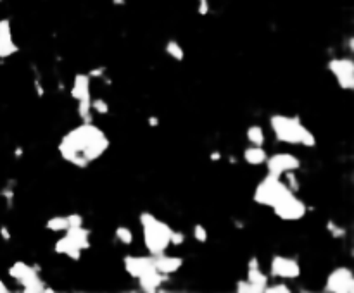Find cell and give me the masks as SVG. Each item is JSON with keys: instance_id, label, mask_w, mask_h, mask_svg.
Masks as SVG:
<instances>
[{"instance_id": "34", "label": "cell", "mask_w": 354, "mask_h": 293, "mask_svg": "<svg viewBox=\"0 0 354 293\" xmlns=\"http://www.w3.org/2000/svg\"><path fill=\"white\" fill-rule=\"evenodd\" d=\"M150 126H155V124H158V119H155V117H150Z\"/></svg>"}, {"instance_id": "14", "label": "cell", "mask_w": 354, "mask_h": 293, "mask_svg": "<svg viewBox=\"0 0 354 293\" xmlns=\"http://www.w3.org/2000/svg\"><path fill=\"white\" fill-rule=\"evenodd\" d=\"M64 233L78 248L87 250L90 247V231L87 228H83V226H69Z\"/></svg>"}, {"instance_id": "12", "label": "cell", "mask_w": 354, "mask_h": 293, "mask_svg": "<svg viewBox=\"0 0 354 293\" xmlns=\"http://www.w3.org/2000/svg\"><path fill=\"white\" fill-rule=\"evenodd\" d=\"M154 264L155 269L159 273L164 274V276H169V274L176 273L178 269L183 266V259L182 257H174V255H166V254H159L154 257Z\"/></svg>"}, {"instance_id": "3", "label": "cell", "mask_w": 354, "mask_h": 293, "mask_svg": "<svg viewBox=\"0 0 354 293\" xmlns=\"http://www.w3.org/2000/svg\"><path fill=\"white\" fill-rule=\"evenodd\" d=\"M140 224L144 229V242L150 255H159L166 252L169 247V236H171V228L159 221L158 217L150 212H142L140 214Z\"/></svg>"}, {"instance_id": "26", "label": "cell", "mask_w": 354, "mask_h": 293, "mask_svg": "<svg viewBox=\"0 0 354 293\" xmlns=\"http://www.w3.org/2000/svg\"><path fill=\"white\" fill-rule=\"evenodd\" d=\"M193 238L199 243H206L207 242V229L202 224H195L193 226Z\"/></svg>"}, {"instance_id": "36", "label": "cell", "mask_w": 354, "mask_h": 293, "mask_svg": "<svg viewBox=\"0 0 354 293\" xmlns=\"http://www.w3.org/2000/svg\"><path fill=\"white\" fill-rule=\"evenodd\" d=\"M2 233H4V238H9V235H7V229H6V228H2Z\"/></svg>"}, {"instance_id": "13", "label": "cell", "mask_w": 354, "mask_h": 293, "mask_svg": "<svg viewBox=\"0 0 354 293\" xmlns=\"http://www.w3.org/2000/svg\"><path fill=\"white\" fill-rule=\"evenodd\" d=\"M71 95L74 100H87L90 97V76L88 74H76L73 81V88H71Z\"/></svg>"}, {"instance_id": "33", "label": "cell", "mask_w": 354, "mask_h": 293, "mask_svg": "<svg viewBox=\"0 0 354 293\" xmlns=\"http://www.w3.org/2000/svg\"><path fill=\"white\" fill-rule=\"evenodd\" d=\"M7 291H9V288L6 286V283L0 280V293H7Z\"/></svg>"}, {"instance_id": "35", "label": "cell", "mask_w": 354, "mask_h": 293, "mask_svg": "<svg viewBox=\"0 0 354 293\" xmlns=\"http://www.w3.org/2000/svg\"><path fill=\"white\" fill-rule=\"evenodd\" d=\"M211 159H212V160H218V159H220V154H212Z\"/></svg>"}, {"instance_id": "7", "label": "cell", "mask_w": 354, "mask_h": 293, "mask_svg": "<svg viewBox=\"0 0 354 293\" xmlns=\"http://www.w3.org/2000/svg\"><path fill=\"white\" fill-rule=\"evenodd\" d=\"M325 291L330 293H352L354 291V276L349 267H337L328 274L325 283Z\"/></svg>"}, {"instance_id": "20", "label": "cell", "mask_w": 354, "mask_h": 293, "mask_svg": "<svg viewBox=\"0 0 354 293\" xmlns=\"http://www.w3.org/2000/svg\"><path fill=\"white\" fill-rule=\"evenodd\" d=\"M45 228L50 229V231H54V233H63V231H66V229L69 228L68 217H66V216H54V217H50V219L47 221Z\"/></svg>"}, {"instance_id": "8", "label": "cell", "mask_w": 354, "mask_h": 293, "mask_svg": "<svg viewBox=\"0 0 354 293\" xmlns=\"http://www.w3.org/2000/svg\"><path fill=\"white\" fill-rule=\"evenodd\" d=\"M327 66L342 90L354 88V62L351 59H332Z\"/></svg>"}, {"instance_id": "37", "label": "cell", "mask_w": 354, "mask_h": 293, "mask_svg": "<svg viewBox=\"0 0 354 293\" xmlns=\"http://www.w3.org/2000/svg\"><path fill=\"white\" fill-rule=\"evenodd\" d=\"M114 4H125V0H114Z\"/></svg>"}, {"instance_id": "28", "label": "cell", "mask_w": 354, "mask_h": 293, "mask_svg": "<svg viewBox=\"0 0 354 293\" xmlns=\"http://www.w3.org/2000/svg\"><path fill=\"white\" fill-rule=\"evenodd\" d=\"M183 242H185V235H183L182 231H171V236H169V245L178 247V245H182Z\"/></svg>"}, {"instance_id": "17", "label": "cell", "mask_w": 354, "mask_h": 293, "mask_svg": "<svg viewBox=\"0 0 354 293\" xmlns=\"http://www.w3.org/2000/svg\"><path fill=\"white\" fill-rule=\"evenodd\" d=\"M266 157H268V154L263 146L252 145L244 150V160L247 164H251V166H261V164L266 162Z\"/></svg>"}, {"instance_id": "16", "label": "cell", "mask_w": 354, "mask_h": 293, "mask_svg": "<svg viewBox=\"0 0 354 293\" xmlns=\"http://www.w3.org/2000/svg\"><path fill=\"white\" fill-rule=\"evenodd\" d=\"M163 280H164V274L159 273L158 269H154V271L140 276L139 283H140V288L144 291H158V288L161 286Z\"/></svg>"}, {"instance_id": "19", "label": "cell", "mask_w": 354, "mask_h": 293, "mask_svg": "<svg viewBox=\"0 0 354 293\" xmlns=\"http://www.w3.org/2000/svg\"><path fill=\"white\" fill-rule=\"evenodd\" d=\"M19 50V47L14 44L12 36H0V59L11 57Z\"/></svg>"}, {"instance_id": "11", "label": "cell", "mask_w": 354, "mask_h": 293, "mask_svg": "<svg viewBox=\"0 0 354 293\" xmlns=\"http://www.w3.org/2000/svg\"><path fill=\"white\" fill-rule=\"evenodd\" d=\"M125 269L130 276L139 280L140 276H144V274H147L155 269L154 255H126Z\"/></svg>"}, {"instance_id": "24", "label": "cell", "mask_w": 354, "mask_h": 293, "mask_svg": "<svg viewBox=\"0 0 354 293\" xmlns=\"http://www.w3.org/2000/svg\"><path fill=\"white\" fill-rule=\"evenodd\" d=\"M239 293H261L263 290L261 288H258L256 285H252L251 281L247 280H240L237 281V288H235Z\"/></svg>"}, {"instance_id": "9", "label": "cell", "mask_w": 354, "mask_h": 293, "mask_svg": "<svg viewBox=\"0 0 354 293\" xmlns=\"http://www.w3.org/2000/svg\"><path fill=\"white\" fill-rule=\"evenodd\" d=\"M266 169L268 174L277 178H282L285 173L296 171V169L301 168V160L299 157L292 154H275L271 157H266Z\"/></svg>"}, {"instance_id": "4", "label": "cell", "mask_w": 354, "mask_h": 293, "mask_svg": "<svg viewBox=\"0 0 354 293\" xmlns=\"http://www.w3.org/2000/svg\"><path fill=\"white\" fill-rule=\"evenodd\" d=\"M289 193H292V190L285 185V181H282V179L277 176L268 174V176L256 186L252 198L258 205L273 207L275 204H278L283 197L289 195Z\"/></svg>"}, {"instance_id": "30", "label": "cell", "mask_w": 354, "mask_h": 293, "mask_svg": "<svg viewBox=\"0 0 354 293\" xmlns=\"http://www.w3.org/2000/svg\"><path fill=\"white\" fill-rule=\"evenodd\" d=\"M197 12H199L201 16H206V14L209 12V2H207V0H199V9H197Z\"/></svg>"}, {"instance_id": "25", "label": "cell", "mask_w": 354, "mask_h": 293, "mask_svg": "<svg viewBox=\"0 0 354 293\" xmlns=\"http://www.w3.org/2000/svg\"><path fill=\"white\" fill-rule=\"evenodd\" d=\"M90 106H92V111L99 112V114H107L109 112V103L104 100V98H93Z\"/></svg>"}, {"instance_id": "18", "label": "cell", "mask_w": 354, "mask_h": 293, "mask_svg": "<svg viewBox=\"0 0 354 293\" xmlns=\"http://www.w3.org/2000/svg\"><path fill=\"white\" fill-rule=\"evenodd\" d=\"M247 281H251L252 285H256L258 288H261L264 291L268 286V276L266 274H263L259 271V264L256 259H252L251 262H249V274H247Z\"/></svg>"}, {"instance_id": "5", "label": "cell", "mask_w": 354, "mask_h": 293, "mask_svg": "<svg viewBox=\"0 0 354 293\" xmlns=\"http://www.w3.org/2000/svg\"><path fill=\"white\" fill-rule=\"evenodd\" d=\"M9 274L23 286L26 293H40V291H52V288H47L45 283L40 280L38 273L35 267L28 266L26 262H14L9 267Z\"/></svg>"}, {"instance_id": "29", "label": "cell", "mask_w": 354, "mask_h": 293, "mask_svg": "<svg viewBox=\"0 0 354 293\" xmlns=\"http://www.w3.org/2000/svg\"><path fill=\"white\" fill-rule=\"evenodd\" d=\"M68 217L69 226H83V216L82 214H69Z\"/></svg>"}, {"instance_id": "6", "label": "cell", "mask_w": 354, "mask_h": 293, "mask_svg": "<svg viewBox=\"0 0 354 293\" xmlns=\"http://www.w3.org/2000/svg\"><path fill=\"white\" fill-rule=\"evenodd\" d=\"M273 214L282 221H299L303 219L308 212V207L299 197H296V193L292 192L287 197H283L278 204L271 207Z\"/></svg>"}, {"instance_id": "10", "label": "cell", "mask_w": 354, "mask_h": 293, "mask_svg": "<svg viewBox=\"0 0 354 293\" xmlns=\"http://www.w3.org/2000/svg\"><path fill=\"white\" fill-rule=\"evenodd\" d=\"M271 276L275 278H283V280H294L301 274V266L296 259L285 257V255H275L271 259L270 266Z\"/></svg>"}, {"instance_id": "1", "label": "cell", "mask_w": 354, "mask_h": 293, "mask_svg": "<svg viewBox=\"0 0 354 293\" xmlns=\"http://www.w3.org/2000/svg\"><path fill=\"white\" fill-rule=\"evenodd\" d=\"M109 149V138L92 122H83L68 131L59 143V154L64 160L76 168H87L102 157Z\"/></svg>"}, {"instance_id": "15", "label": "cell", "mask_w": 354, "mask_h": 293, "mask_svg": "<svg viewBox=\"0 0 354 293\" xmlns=\"http://www.w3.org/2000/svg\"><path fill=\"white\" fill-rule=\"evenodd\" d=\"M54 250L61 255H66V257H69L71 261H80L82 259V248H78L76 245H74L68 236H63V238H59L57 242L54 245Z\"/></svg>"}, {"instance_id": "21", "label": "cell", "mask_w": 354, "mask_h": 293, "mask_svg": "<svg viewBox=\"0 0 354 293\" xmlns=\"http://www.w3.org/2000/svg\"><path fill=\"white\" fill-rule=\"evenodd\" d=\"M247 140L251 141L252 145H258V146H263L264 143V131L261 126L254 124L247 130Z\"/></svg>"}, {"instance_id": "27", "label": "cell", "mask_w": 354, "mask_h": 293, "mask_svg": "<svg viewBox=\"0 0 354 293\" xmlns=\"http://www.w3.org/2000/svg\"><path fill=\"white\" fill-rule=\"evenodd\" d=\"M264 291H268V293H290V288L285 285V283H277V285H268L266 286V290Z\"/></svg>"}, {"instance_id": "22", "label": "cell", "mask_w": 354, "mask_h": 293, "mask_svg": "<svg viewBox=\"0 0 354 293\" xmlns=\"http://www.w3.org/2000/svg\"><path fill=\"white\" fill-rule=\"evenodd\" d=\"M166 54L171 59L178 60V62H182V60H183V49L180 47V44H178V41H174V40H169L166 44Z\"/></svg>"}, {"instance_id": "2", "label": "cell", "mask_w": 354, "mask_h": 293, "mask_svg": "<svg viewBox=\"0 0 354 293\" xmlns=\"http://www.w3.org/2000/svg\"><path fill=\"white\" fill-rule=\"evenodd\" d=\"M270 124L278 141H283V143H289V145H303V146L316 145L314 135L301 122L297 116L275 114L270 117Z\"/></svg>"}, {"instance_id": "32", "label": "cell", "mask_w": 354, "mask_h": 293, "mask_svg": "<svg viewBox=\"0 0 354 293\" xmlns=\"http://www.w3.org/2000/svg\"><path fill=\"white\" fill-rule=\"evenodd\" d=\"M104 71H106V68H99V69H93L90 74H88V76L90 78H99V76H102L104 74Z\"/></svg>"}, {"instance_id": "23", "label": "cell", "mask_w": 354, "mask_h": 293, "mask_svg": "<svg viewBox=\"0 0 354 293\" xmlns=\"http://www.w3.org/2000/svg\"><path fill=\"white\" fill-rule=\"evenodd\" d=\"M116 238L120 240L121 243L130 245L133 242V233H131V229L126 228V226H120V228H116Z\"/></svg>"}, {"instance_id": "31", "label": "cell", "mask_w": 354, "mask_h": 293, "mask_svg": "<svg viewBox=\"0 0 354 293\" xmlns=\"http://www.w3.org/2000/svg\"><path fill=\"white\" fill-rule=\"evenodd\" d=\"M327 228H328L330 231H332L333 236H344V229H342V228H337V226H335L333 223H328Z\"/></svg>"}]
</instances>
